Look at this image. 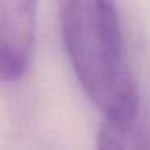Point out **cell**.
Returning a JSON list of instances; mask_svg holds the SVG:
<instances>
[{
	"mask_svg": "<svg viewBox=\"0 0 150 150\" xmlns=\"http://www.w3.org/2000/svg\"><path fill=\"white\" fill-rule=\"evenodd\" d=\"M62 37L89 100L111 124L139 121V91L126 69L115 0H62Z\"/></svg>",
	"mask_w": 150,
	"mask_h": 150,
	"instance_id": "obj_1",
	"label": "cell"
},
{
	"mask_svg": "<svg viewBox=\"0 0 150 150\" xmlns=\"http://www.w3.org/2000/svg\"><path fill=\"white\" fill-rule=\"evenodd\" d=\"M37 0H0V82L28 71L36 45Z\"/></svg>",
	"mask_w": 150,
	"mask_h": 150,
	"instance_id": "obj_2",
	"label": "cell"
},
{
	"mask_svg": "<svg viewBox=\"0 0 150 150\" xmlns=\"http://www.w3.org/2000/svg\"><path fill=\"white\" fill-rule=\"evenodd\" d=\"M98 149H149L150 137L137 123L132 126H116L103 123L97 132Z\"/></svg>",
	"mask_w": 150,
	"mask_h": 150,
	"instance_id": "obj_3",
	"label": "cell"
}]
</instances>
